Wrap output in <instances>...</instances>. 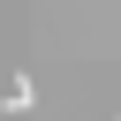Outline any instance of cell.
<instances>
[{
	"instance_id": "obj_1",
	"label": "cell",
	"mask_w": 121,
	"mask_h": 121,
	"mask_svg": "<svg viewBox=\"0 0 121 121\" xmlns=\"http://www.w3.org/2000/svg\"><path fill=\"white\" fill-rule=\"evenodd\" d=\"M30 106H38V83L15 76V83H8V113H30Z\"/></svg>"
}]
</instances>
